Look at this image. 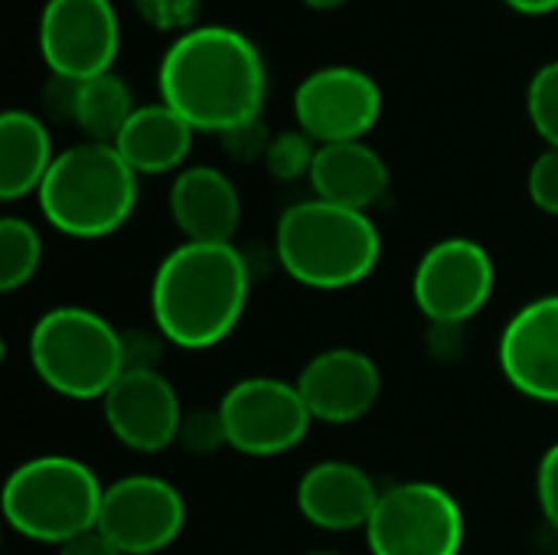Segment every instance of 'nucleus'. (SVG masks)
I'll list each match as a JSON object with an SVG mask.
<instances>
[{"mask_svg":"<svg viewBox=\"0 0 558 555\" xmlns=\"http://www.w3.org/2000/svg\"><path fill=\"white\" fill-rule=\"evenodd\" d=\"M160 101L193 131L229 134L262 118L268 72L258 46L232 26L180 33L157 69Z\"/></svg>","mask_w":558,"mask_h":555,"instance_id":"obj_1","label":"nucleus"},{"mask_svg":"<svg viewBox=\"0 0 558 555\" xmlns=\"http://www.w3.org/2000/svg\"><path fill=\"white\" fill-rule=\"evenodd\" d=\"M248 301V265L232 242H183L154 275L150 314L163 340L183 350L222 343Z\"/></svg>","mask_w":558,"mask_h":555,"instance_id":"obj_2","label":"nucleus"},{"mask_svg":"<svg viewBox=\"0 0 558 555\" xmlns=\"http://www.w3.org/2000/svg\"><path fill=\"white\" fill-rule=\"evenodd\" d=\"M281 268L307 288L343 291L360 285L383 255V239L369 213L327 200H304L281 213L275 229Z\"/></svg>","mask_w":558,"mask_h":555,"instance_id":"obj_3","label":"nucleus"},{"mask_svg":"<svg viewBox=\"0 0 558 555\" xmlns=\"http://www.w3.org/2000/svg\"><path fill=\"white\" fill-rule=\"evenodd\" d=\"M36 200L56 232L105 239L131 219L137 206V173L114 144L82 141L56 154Z\"/></svg>","mask_w":558,"mask_h":555,"instance_id":"obj_4","label":"nucleus"},{"mask_svg":"<svg viewBox=\"0 0 558 555\" xmlns=\"http://www.w3.org/2000/svg\"><path fill=\"white\" fill-rule=\"evenodd\" d=\"M105 487L95 471L69 455L23 461L3 484V517L33 543H69L98 527Z\"/></svg>","mask_w":558,"mask_h":555,"instance_id":"obj_5","label":"nucleus"},{"mask_svg":"<svg viewBox=\"0 0 558 555\" xmlns=\"http://www.w3.org/2000/svg\"><path fill=\"white\" fill-rule=\"evenodd\" d=\"M36 376L65 399H105L124 363V334L88 307L46 311L29 334Z\"/></svg>","mask_w":558,"mask_h":555,"instance_id":"obj_6","label":"nucleus"},{"mask_svg":"<svg viewBox=\"0 0 558 555\" xmlns=\"http://www.w3.org/2000/svg\"><path fill=\"white\" fill-rule=\"evenodd\" d=\"M366 543L373 555H458L464 546L461 504L428 481L396 484L379 494Z\"/></svg>","mask_w":558,"mask_h":555,"instance_id":"obj_7","label":"nucleus"},{"mask_svg":"<svg viewBox=\"0 0 558 555\" xmlns=\"http://www.w3.org/2000/svg\"><path fill=\"white\" fill-rule=\"evenodd\" d=\"M219 415L229 448L248 458H275L298 448L314 422L298 386L275 376L235 383L222 396Z\"/></svg>","mask_w":558,"mask_h":555,"instance_id":"obj_8","label":"nucleus"},{"mask_svg":"<svg viewBox=\"0 0 558 555\" xmlns=\"http://www.w3.org/2000/svg\"><path fill=\"white\" fill-rule=\"evenodd\" d=\"M36 39L49 75L85 82L111 72L121 23L111 0H46Z\"/></svg>","mask_w":558,"mask_h":555,"instance_id":"obj_9","label":"nucleus"},{"mask_svg":"<svg viewBox=\"0 0 558 555\" xmlns=\"http://www.w3.org/2000/svg\"><path fill=\"white\" fill-rule=\"evenodd\" d=\"M494 258L474 239H441L432 245L412 278V298L418 311L438 327H458L481 314L494 294Z\"/></svg>","mask_w":558,"mask_h":555,"instance_id":"obj_10","label":"nucleus"},{"mask_svg":"<svg viewBox=\"0 0 558 555\" xmlns=\"http://www.w3.org/2000/svg\"><path fill=\"white\" fill-rule=\"evenodd\" d=\"M383 114L376 79L356 65H324L294 88L298 128L320 144L363 141Z\"/></svg>","mask_w":558,"mask_h":555,"instance_id":"obj_11","label":"nucleus"},{"mask_svg":"<svg viewBox=\"0 0 558 555\" xmlns=\"http://www.w3.org/2000/svg\"><path fill=\"white\" fill-rule=\"evenodd\" d=\"M186 523L180 491L154 474H131L105 487L98 530L124 555L163 553Z\"/></svg>","mask_w":558,"mask_h":555,"instance_id":"obj_12","label":"nucleus"},{"mask_svg":"<svg viewBox=\"0 0 558 555\" xmlns=\"http://www.w3.org/2000/svg\"><path fill=\"white\" fill-rule=\"evenodd\" d=\"M101 402L111 435L131 451L157 455L180 438V399L157 370H124Z\"/></svg>","mask_w":558,"mask_h":555,"instance_id":"obj_13","label":"nucleus"},{"mask_svg":"<svg viewBox=\"0 0 558 555\" xmlns=\"http://www.w3.org/2000/svg\"><path fill=\"white\" fill-rule=\"evenodd\" d=\"M294 386L314 422L350 425L376 406L383 376L373 357H366L363 350L333 347L317 353L301 370Z\"/></svg>","mask_w":558,"mask_h":555,"instance_id":"obj_14","label":"nucleus"},{"mask_svg":"<svg viewBox=\"0 0 558 555\" xmlns=\"http://www.w3.org/2000/svg\"><path fill=\"white\" fill-rule=\"evenodd\" d=\"M500 370L536 402L558 406V294L520 307L500 337Z\"/></svg>","mask_w":558,"mask_h":555,"instance_id":"obj_15","label":"nucleus"},{"mask_svg":"<svg viewBox=\"0 0 558 555\" xmlns=\"http://www.w3.org/2000/svg\"><path fill=\"white\" fill-rule=\"evenodd\" d=\"M379 504L373 478L350 461H320L298 484V507L304 520L327 533H350L369 527Z\"/></svg>","mask_w":558,"mask_h":555,"instance_id":"obj_16","label":"nucleus"},{"mask_svg":"<svg viewBox=\"0 0 558 555\" xmlns=\"http://www.w3.org/2000/svg\"><path fill=\"white\" fill-rule=\"evenodd\" d=\"M170 216L186 242H229L239 229L242 200L216 167H186L170 186Z\"/></svg>","mask_w":558,"mask_h":555,"instance_id":"obj_17","label":"nucleus"},{"mask_svg":"<svg viewBox=\"0 0 558 555\" xmlns=\"http://www.w3.org/2000/svg\"><path fill=\"white\" fill-rule=\"evenodd\" d=\"M317 200L369 213L389 193V167L366 141L320 144L307 173Z\"/></svg>","mask_w":558,"mask_h":555,"instance_id":"obj_18","label":"nucleus"},{"mask_svg":"<svg viewBox=\"0 0 558 555\" xmlns=\"http://www.w3.org/2000/svg\"><path fill=\"white\" fill-rule=\"evenodd\" d=\"M193 134L170 105H137L114 147L134 173H167L186 160Z\"/></svg>","mask_w":558,"mask_h":555,"instance_id":"obj_19","label":"nucleus"},{"mask_svg":"<svg viewBox=\"0 0 558 555\" xmlns=\"http://www.w3.org/2000/svg\"><path fill=\"white\" fill-rule=\"evenodd\" d=\"M52 141L43 118L10 108L0 118V200L13 203L36 193L52 167Z\"/></svg>","mask_w":558,"mask_h":555,"instance_id":"obj_20","label":"nucleus"},{"mask_svg":"<svg viewBox=\"0 0 558 555\" xmlns=\"http://www.w3.org/2000/svg\"><path fill=\"white\" fill-rule=\"evenodd\" d=\"M131 114H134V98L118 72H101L95 79L78 82L72 124H78L88 134V141L114 144Z\"/></svg>","mask_w":558,"mask_h":555,"instance_id":"obj_21","label":"nucleus"},{"mask_svg":"<svg viewBox=\"0 0 558 555\" xmlns=\"http://www.w3.org/2000/svg\"><path fill=\"white\" fill-rule=\"evenodd\" d=\"M43 262V239L33 222L20 216L0 219V288L16 291L26 285Z\"/></svg>","mask_w":558,"mask_h":555,"instance_id":"obj_22","label":"nucleus"},{"mask_svg":"<svg viewBox=\"0 0 558 555\" xmlns=\"http://www.w3.org/2000/svg\"><path fill=\"white\" fill-rule=\"evenodd\" d=\"M526 111H530L536 134L549 147H558V59L533 72L530 88H526Z\"/></svg>","mask_w":558,"mask_h":555,"instance_id":"obj_23","label":"nucleus"},{"mask_svg":"<svg viewBox=\"0 0 558 555\" xmlns=\"http://www.w3.org/2000/svg\"><path fill=\"white\" fill-rule=\"evenodd\" d=\"M317 157V144L304 131H288L271 137L265 150V167L278 180H298L301 173H311Z\"/></svg>","mask_w":558,"mask_h":555,"instance_id":"obj_24","label":"nucleus"},{"mask_svg":"<svg viewBox=\"0 0 558 555\" xmlns=\"http://www.w3.org/2000/svg\"><path fill=\"white\" fill-rule=\"evenodd\" d=\"M177 442H183V448L193 451V455H209V451L229 445L219 409H213V412L203 409V412L183 415V425H180V438Z\"/></svg>","mask_w":558,"mask_h":555,"instance_id":"obj_25","label":"nucleus"},{"mask_svg":"<svg viewBox=\"0 0 558 555\" xmlns=\"http://www.w3.org/2000/svg\"><path fill=\"white\" fill-rule=\"evenodd\" d=\"M530 200L546 213L558 216V147H546L530 167Z\"/></svg>","mask_w":558,"mask_h":555,"instance_id":"obj_26","label":"nucleus"},{"mask_svg":"<svg viewBox=\"0 0 558 555\" xmlns=\"http://www.w3.org/2000/svg\"><path fill=\"white\" fill-rule=\"evenodd\" d=\"M536 497L546 523L558 533V442L543 455L539 471H536Z\"/></svg>","mask_w":558,"mask_h":555,"instance_id":"obj_27","label":"nucleus"},{"mask_svg":"<svg viewBox=\"0 0 558 555\" xmlns=\"http://www.w3.org/2000/svg\"><path fill=\"white\" fill-rule=\"evenodd\" d=\"M75 98H78V82L75 79L49 75V82L43 88L46 114H52L56 121H75Z\"/></svg>","mask_w":558,"mask_h":555,"instance_id":"obj_28","label":"nucleus"},{"mask_svg":"<svg viewBox=\"0 0 558 555\" xmlns=\"http://www.w3.org/2000/svg\"><path fill=\"white\" fill-rule=\"evenodd\" d=\"M222 144H226V150H229L232 157L252 160V157H265V150H268L271 141L265 137V128H262V118H258V121H252V124H242V128L222 134Z\"/></svg>","mask_w":558,"mask_h":555,"instance_id":"obj_29","label":"nucleus"},{"mask_svg":"<svg viewBox=\"0 0 558 555\" xmlns=\"http://www.w3.org/2000/svg\"><path fill=\"white\" fill-rule=\"evenodd\" d=\"M59 555H124L98 527L95 530H88V533H82V536H75V540H69V543H62L59 546Z\"/></svg>","mask_w":558,"mask_h":555,"instance_id":"obj_30","label":"nucleus"},{"mask_svg":"<svg viewBox=\"0 0 558 555\" xmlns=\"http://www.w3.org/2000/svg\"><path fill=\"white\" fill-rule=\"evenodd\" d=\"M504 3L523 16H546V13L558 10V0H504Z\"/></svg>","mask_w":558,"mask_h":555,"instance_id":"obj_31","label":"nucleus"},{"mask_svg":"<svg viewBox=\"0 0 558 555\" xmlns=\"http://www.w3.org/2000/svg\"><path fill=\"white\" fill-rule=\"evenodd\" d=\"M301 3H307L311 10H337V7H343L347 0H301Z\"/></svg>","mask_w":558,"mask_h":555,"instance_id":"obj_32","label":"nucleus"},{"mask_svg":"<svg viewBox=\"0 0 558 555\" xmlns=\"http://www.w3.org/2000/svg\"><path fill=\"white\" fill-rule=\"evenodd\" d=\"M556 555H558V553H556Z\"/></svg>","mask_w":558,"mask_h":555,"instance_id":"obj_33","label":"nucleus"}]
</instances>
